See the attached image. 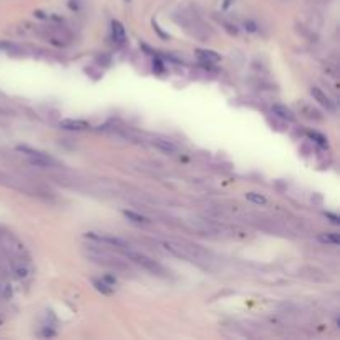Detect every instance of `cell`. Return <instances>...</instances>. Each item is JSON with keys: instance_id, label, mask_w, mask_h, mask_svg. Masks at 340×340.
<instances>
[{"instance_id": "obj_13", "label": "cell", "mask_w": 340, "mask_h": 340, "mask_svg": "<svg viewBox=\"0 0 340 340\" xmlns=\"http://www.w3.org/2000/svg\"><path fill=\"white\" fill-rule=\"evenodd\" d=\"M246 199H247V201H251L253 204H257V206H264V204L267 202L266 196L261 194V193H254V191L246 193Z\"/></svg>"}, {"instance_id": "obj_17", "label": "cell", "mask_w": 340, "mask_h": 340, "mask_svg": "<svg viewBox=\"0 0 340 340\" xmlns=\"http://www.w3.org/2000/svg\"><path fill=\"white\" fill-rule=\"evenodd\" d=\"M153 27H154V29H156V32L160 33V37H161L163 40H168V38H169V35H168V33H166V32H163V30L160 29V27H158V24H156V22H153Z\"/></svg>"}, {"instance_id": "obj_18", "label": "cell", "mask_w": 340, "mask_h": 340, "mask_svg": "<svg viewBox=\"0 0 340 340\" xmlns=\"http://www.w3.org/2000/svg\"><path fill=\"white\" fill-rule=\"evenodd\" d=\"M246 29H247L249 32H256V30H257V25H256L254 20H247V22H246Z\"/></svg>"}, {"instance_id": "obj_20", "label": "cell", "mask_w": 340, "mask_h": 340, "mask_svg": "<svg viewBox=\"0 0 340 340\" xmlns=\"http://www.w3.org/2000/svg\"><path fill=\"white\" fill-rule=\"evenodd\" d=\"M105 282L110 284V285H115V284H117V277H115V276H105Z\"/></svg>"}, {"instance_id": "obj_7", "label": "cell", "mask_w": 340, "mask_h": 340, "mask_svg": "<svg viewBox=\"0 0 340 340\" xmlns=\"http://www.w3.org/2000/svg\"><path fill=\"white\" fill-rule=\"evenodd\" d=\"M60 128L68 131H85L90 128V123L85 120H73V118H66L60 121Z\"/></svg>"}, {"instance_id": "obj_6", "label": "cell", "mask_w": 340, "mask_h": 340, "mask_svg": "<svg viewBox=\"0 0 340 340\" xmlns=\"http://www.w3.org/2000/svg\"><path fill=\"white\" fill-rule=\"evenodd\" d=\"M151 145L166 154H174L176 151H178V145L168 138H160V136H156V138L151 140Z\"/></svg>"}, {"instance_id": "obj_8", "label": "cell", "mask_w": 340, "mask_h": 340, "mask_svg": "<svg viewBox=\"0 0 340 340\" xmlns=\"http://www.w3.org/2000/svg\"><path fill=\"white\" fill-rule=\"evenodd\" d=\"M272 113H274L277 118H281L284 121H296L294 111H292L290 108H287L285 105H274V106H272Z\"/></svg>"}, {"instance_id": "obj_16", "label": "cell", "mask_w": 340, "mask_h": 340, "mask_svg": "<svg viewBox=\"0 0 340 340\" xmlns=\"http://www.w3.org/2000/svg\"><path fill=\"white\" fill-rule=\"evenodd\" d=\"M304 111H305V113H309V115H305V117H307V118H312V120H314V118H315V120H322L321 113H319L317 110H314V108L305 106V108H304Z\"/></svg>"}, {"instance_id": "obj_10", "label": "cell", "mask_w": 340, "mask_h": 340, "mask_svg": "<svg viewBox=\"0 0 340 340\" xmlns=\"http://www.w3.org/2000/svg\"><path fill=\"white\" fill-rule=\"evenodd\" d=\"M196 57H198L201 62H206V63H217L221 62V55L219 53H216L213 50H208V49H201L196 52Z\"/></svg>"}, {"instance_id": "obj_15", "label": "cell", "mask_w": 340, "mask_h": 340, "mask_svg": "<svg viewBox=\"0 0 340 340\" xmlns=\"http://www.w3.org/2000/svg\"><path fill=\"white\" fill-rule=\"evenodd\" d=\"M307 134H309V138H310V140H314V141L317 143V145H321V146H327V138H325V136L319 134L317 131H309Z\"/></svg>"}, {"instance_id": "obj_3", "label": "cell", "mask_w": 340, "mask_h": 340, "mask_svg": "<svg viewBox=\"0 0 340 340\" xmlns=\"http://www.w3.org/2000/svg\"><path fill=\"white\" fill-rule=\"evenodd\" d=\"M88 257H90L92 261H95L97 264H101V266L105 267H110L113 270H118V272H126L128 267L123 264V261H118L115 259L111 254H108L106 251H95V249H90V253H88Z\"/></svg>"}, {"instance_id": "obj_12", "label": "cell", "mask_w": 340, "mask_h": 340, "mask_svg": "<svg viewBox=\"0 0 340 340\" xmlns=\"http://www.w3.org/2000/svg\"><path fill=\"white\" fill-rule=\"evenodd\" d=\"M319 241L324 244H332V246H338L340 244V237L337 233H322L319 234Z\"/></svg>"}, {"instance_id": "obj_14", "label": "cell", "mask_w": 340, "mask_h": 340, "mask_svg": "<svg viewBox=\"0 0 340 340\" xmlns=\"http://www.w3.org/2000/svg\"><path fill=\"white\" fill-rule=\"evenodd\" d=\"M93 285H95V289H97L98 292H101V294H105V296L113 294V285L106 284L105 281H97V279H95Z\"/></svg>"}, {"instance_id": "obj_11", "label": "cell", "mask_w": 340, "mask_h": 340, "mask_svg": "<svg viewBox=\"0 0 340 340\" xmlns=\"http://www.w3.org/2000/svg\"><path fill=\"white\" fill-rule=\"evenodd\" d=\"M123 214H125V217L128 221H131L134 224H149L151 222L146 216H143L140 213H134V211H123Z\"/></svg>"}, {"instance_id": "obj_4", "label": "cell", "mask_w": 340, "mask_h": 340, "mask_svg": "<svg viewBox=\"0 0 340 340\" xmlns=\"http://www.w3.org/2000/svg\"><path fill=\"white\" fill-rule=\"evenodd\" d=\"M86 239H92L95 242H100V244H106V246H111L115 249L121 251L123 247H128V244L120 239V237L117 236H110V234H100V233H86L85 234Z\"/></svg>"}, {"instance_id": "obj_9", "label": "cell", "mask_w": 340, "mask_h": 340, "mask_svg": "<svg viewBox=\"0 0 340 340\" xmlns=\"http://www.w3.org/2000/svg\"><path fill=\"white\" fill-rule=\"evenodd\" d=\"M111 37L117 43L123 45L126 42V32H125V27L121 25L118 20H113L111 22Z\"/></svg>"}, {"instance_id": "obj_19", "label": "cell", "mask_w": 340, "mask_h": 340, "mask_svg": "<svg viewBox=\"0 0 340 340\" xmlns=\"http://www.w3.org/2000/svg\"><path fill=\"white\" fill-rule=\"evenodd\" d=\"M325 217H329L332 224H338V222H340V221H338V216L332 214V213H325Z\"/></svg>"}, {"instance_id": "obj_5", "label": "cell", "mask_w": 340, "mask_h": 340, "mask_svg": "<svg viewBox=\"0 0 340 340\" xmlns=\"http://www.w3.org/2000/svg\"><path fill=\"white\" fill-rule=\"evenodd\" d=\"M310 95L314 97L315 101H319V105H322L324 108H327L329 111L335 113V110H337L335 103L332 101V98L329 97V95H325L319 86H312V88H310Z\"/></svg>"}, {"instance_id": "obj_1", "label": "cell", "mask_w": 340, "mask_h": 340, "mask_svg": "<svg viewBox=\"0 0 340 340\" xmlns=\"http://www.w3.org/2000/svg\"><path fill=\"white\" fill-rule=\"evenodd\" d=\"M121 253H123V256L130 262H133L134 266H138L141 269L151 272L153 276H166V270H165V267L161 266V264H158L154 259H151L149 256L140 253V251H134L133 247L128 246V247L121 249Z\"/></svg>"}, {"instance_id": "obj_2", "label": "cell", "mask_w": 340, "mask_h": 340, "mask_svg": "<svg viewBox=\"0 0 340 340\" xmlns=\"http://www.w3.org/2000/svg\"><path fill=\"white\" fill-rule=\"evenodd\" d=\"M20 153L25 154L27 158H29L30 165L32 166H37V168H50L53 165H57V161L52 158L50 154H47L43 151H38V149H33V148H29V146H18L17 148Z\"/></svg>"}]
</instances>
